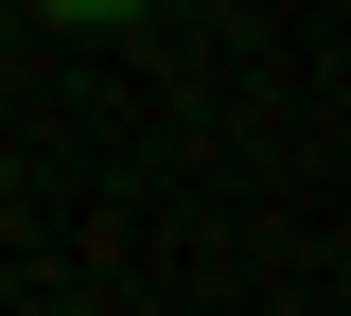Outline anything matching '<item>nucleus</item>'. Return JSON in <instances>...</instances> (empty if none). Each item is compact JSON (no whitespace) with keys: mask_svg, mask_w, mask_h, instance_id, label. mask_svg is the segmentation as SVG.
<instances>
[{"mask_svg":"<svg viewBox=\"0 0 351 316\" xmlns=\"http://www.w3.org/2000/svg\"><path fill=\"white\" fill-rule=\"evenodd\" d=\"M36 18H71V36H106V18H141V0H36Z\"/></svg>","mask_w":351,"mask_h":316,"instance_id":"f257e3e1","label":"nucleus"}]
</instances>
